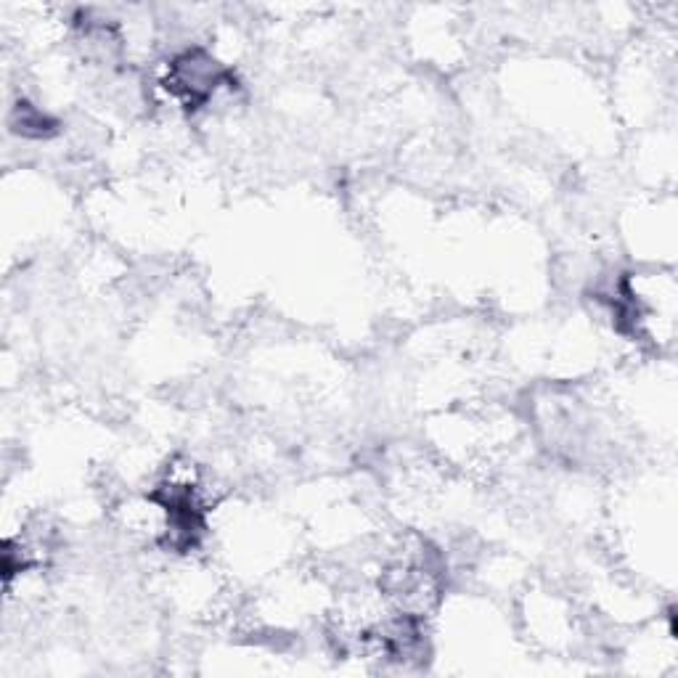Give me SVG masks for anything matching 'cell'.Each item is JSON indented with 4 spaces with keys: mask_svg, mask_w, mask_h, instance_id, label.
Masks as SVG:
<instances>
[{
    "mask_svg": "<svg viewBox=\"0 0 678 678\" xmlns=\"http://www.w3.org/2000/svg\"><path fill=\"white\" fill-rule=\"evenodd\" d=\"M11 125H14L16 133H22L24 138H48L56 133V128H59L51 114H46L40 106L30 104V101H24V98L14 106Z\"/></svg>",
    "mask_w": 678,
    "mask_h": 678,
    "instance_id": "1",
    "label": "cell"
}]
</instances>
